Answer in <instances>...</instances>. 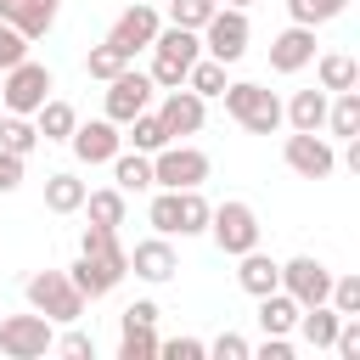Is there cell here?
<instances>
[{
  "label": "cell",
  "instance_id": "1",
  "mask_svg": "<svg viewBox=\"0 0 360 360\" xmlns=\"http://www.w3.org/2000/svg\"><path fill=\"white\" fill-rule=\"evenodd\" d=\"M146 51H152V73L146 79L158 90H174V84H186V68L202 56V39H197V28H174L169 22V28H158V39Z\"/></svg>",
  "mask_w": 360,
  "mask_h": 360
},
{
  "label": "cell",
  "instance_id": "2",
  "mask_svg": "<svg viewBox=\"0 0 360 360\" xmlns=\"http://www.w3.org/2000/svg\"><path fill=\"white\" fill-rule=\"evenodd\" d=\"M219 96H225V112H231L242 129H253V135H276V129H281V101H276V90L242 79V84H225Z\"/></svg>",
  "mask_w": 360,
  "mask_h": 360
},
{
  "label": "cell",
  "instance_id": "3",
  "mask_svg": "<svg viewBox=\"0 0 360 360\" xmlns=\"http://www.w3.org/2000/svg\"><path fill=\"white\" fill-rule=\"evenodd\" d=\"M22 292H28V304H34L45 321H62V326H73V321L84 315V292L68 281V270H34Z\"/></svg>",
  "mask_w": 360,
  "mask_h": 360
},
{
  "label": "cell",
  "instance_id": "4",
  "mask_svg": "<svg viewBox=\"0 0 360 360\" xmlns=\"http://www.w3.org/2000/svg\"><path fill=\"white\" fill-rule=\"evenodd\" d=\"M197 39H202V51L214 56V62H242V51H248V11L242 6H214V17L197 28Z\"/></svg>",
  "mask_w": 360,
  "mask_h": 360
},
{
  "label": "cell",
  "instance_id": "5",
  "mask_svg": "<svg viewBox=\"0 0 360 360\" xmlns=\"http://www.w3.org/2000/svg\"><path fill=\"white\" fill-rule=\"evenodd\" d=\"M51 84H56L51 68L22 56L17 68H6V79H0V101H6V112H22V118H28V112H39V101L51 96Z\"/></svg>",
  "mask_w": 360,
  "mask_h": 360
},
{
  "label": "cell",
  "instance_id": "6",
  "mask_svg": "<svg viewBox=\"0 0 360 360\" xmlns=\"http://www.w3.org/2000/svg\"><path fill=\"white\" fill-rule=\"evenodd\" d=\"M202 180H208V152L180 146V141H169V146L152 152V186L180 191V186H202Z\"/></svg>",
  "mask_w": 360,
  "mask_h": 360
},
{
  "label": "cell",
  "instance_id": "7",
  "mask_svg": "<svg viewBox=\"0 0 360 360\" xmlns=\"http://www.w3.org/2000/svg\"><path fill=\"white\" fill-rule=\"evenodd\" d=\"M208 236H214V248L219 253H248V248H259V214L248 208V202H219L214 214H208Z\"/></svg>",
  "mask_w": 360,
  "mask_h": 360
},
{
  "label": "cell",
  "instance_id": "8",
  "mask_svg": "<svg viewBox=\"0 0 360 360\" xmlns=\"http://www.w3.org/2000/svg\"><path fill=\"white\" fill-rule=\"evenodd\" d=\"M56 338H51V321L34 309V315H0V354L6 360H39L51 354Z\"/></svg>",
  "mask_w": 360,
  "mask_h": 360
},
{
  "label": "cell",
  "instance_id": "9",
  "mask_svg": "<svg viewBox=\"0 0 360 360\" xmlns=\"http://www.w3.org/2000/svg\"><path fill=\"white\" fill-rule=\"evenodd\" d=\"M281 158H287V169H292V174H304V180H326V174L338 169V152L326 146V135H321V129H292V135H287V146H281Z\"/></svg>",
  "mask_w": 360,
  "mask_h": 360
},
{
  "label": "cell",
  "instance_id": "10",
  "mask_svg": "<svg viewBox=\"0 0 360 360\" xmlns=\"http://www.w3.org/2000/svg\"><path fill=\"white\" fill-rule=\"evenodd\" d=\"M281 292H292L298 304H326V292H332V270H326L315 253H298V259L281 264Z\"/></svg>",
  "mask_w": 360,
  "mask_h": 360
},
{
  "label": "cell",
  "instance_id": "11",
  "mask_svg": "<svg viewBox=\"0 0 360 360\" xmlns=\"http://www.w3.org/2000/svg\"><path fill=\"white\" fill-rule=\"evenodd\" d=\"M152 90H158V84H152L146 73H135V68H124L118 79H107V118H112V124L124 129V124H129L135 112H146V101H152Z\"/></svg>",
  "mask_w": 360,
  "mask_h": 360
},
{
  "label": "cell",
  "instance_id": "12",
  "mask_svg": "<svg viewBox=\"0 0 360 360\" xmlns=\"http://www.w3.org/2000/svg\"><path fill=\"white\" fill-rule=\"evenodd\" d=\"M158 28H163V17H158L152 6H124L107 39H112V45H118V51H124V56L135 62V51H146V45L158 39Z\"/></svg>",
  "mask_w": 360,
  "mask_h": 360
},
{
  "label": "cell",
  "instance_id": "13",
  "mask_svg": "<svg viewBox=\"0 0 360 360\" xmlns=\"http://www.w3.org/2000/svg\"><path fill=\"white\" fill-rule=\"evenodd\" d=\"M68 146H73V158H79V163H112V152L124 146V135H118V124H112V118H90V124H73Z\"/></svg>",
  "mask_w": 360,
  "mask_h": 360
},
{
  "label": "cell",
  "instance_id": "14",
  "mask_svg": "<svg viewBox=\"0 0 360 360\" xmlns=\"http://www.w3.org/2000/svg\"><path fill=\"white\" fill-rule=\"evenodd\" d=\"M158 118H163V129H169V135H197V129H202V118H208V107H202V96H197V90L174 84V90H163Z\"/></svg>",
  "mask_w": 360,
  "mask_h": 360
},
{
  "label": "cell",
  "instance_id": "15",
  "mask_svg": "<svg viewBox=\"0 0 360 360\" xmlns=\"http://www.w3.org/2000/svg\"><path fill=\"white\" fill-rule=\"evenodd\" d=\"M309 62H315V28L292 22V28H281V34L270 39V68H276V73H298V68H309Z\"/></svg>",
  "mask_w": 360,
  "mask_h": 360
},
{
  "label": "cell",
  "instance_id": "16",
  "mask_svg": "<svg viewBox=\"0 0 360 360\" xmlns=\"http://www.w3.org/2000/svg\"><path fill=\"white\" fill-rule=\"evenodd\" d=\"M129 270H135L141 281H169V276L180 270V259H174L169 236H146V242H135V253H129Z\"/></svg>",
  "mask_w": 360,
  "mask_h": 360
},
{
  "label": "cell",
  "instance_id": "17",
  "mask_svg": "<svg viewBox=\"0 0 360 360\" xmlns=\"http://www.w3.org/2000/svg\"><path fill=\"white\" fill-rule=\"evenodd\" d=\"M0 22H11L28 39H45L51 22H56V6L51 0H0Z\"/></svg>",
  "mask_w": 360,
  "mask_h": 360
},
{
  "label": "cell",
  "instance_id": "18",
  "mask_svg": "<svg viewBox=\"0 0 360 360\" xmlns=\"http://www.w3.org/2000/svg\"><path fill=\"white\" fill-rule=\"evenodd\" d=\"M124 276H129V270H112V264H101V259H90V253H79V259L68 264V281H73L84 298H107Z\"/></svg>",
  "mask_w": 360,
  "mask_h": 360
},
{
  "label": "cell",
  "instance_id": "19",
  "mask_svg": "<svg viewBox=\"0 0 360 360\" xmlns=\"http://www.w3.org/2000/svg\"><path fill=\"white\" fill-rule=\"evenodd\" d=\"M236 281H242V292L264 298V292H276V287H281V264H276L270 253L248 248V253H236Z\"/></svg>",
  "mask_w": 360,
  "mask_h": 360
},
{
  "label": "cell",
  "instance_id": "20",
  "mask_svg": "<svg viewBox=\"0 0 360 360\" xmlns=\"http://www.w3.org/2000/svg\"><path fill=\"white\" fill-rule=\"evenodd\" d=\"M338 321H343V315H338L332 304H304V309H298V326H292V332H298V338H304L309 349H332V338H338Z\"/></svg>",
  "mask_w": 360,
  "mask_h": 360
},
{
  "label": "cell",
  "instance_id": "21",
  "mask_svg": "<svg viewBox=\"0 0 360 360\" xmlns=\"http://www.w3.org/2000/svg\"><path fill=\"white\" fill-rule=\"evenodd\" d=\"M315 73H321V90H326V96L360 84V62H354L349 51H321V56H315Z\"/></svg>",
  "mask_w": 360,
  "mask_h": 360
},
{
  "label": "cell",
  "instance_id": "22",
  "mask_svg": "<svg viewBox=\"0 0 360 360\" xmlns=\"http://www.w3.org/2000/svg\"><path fill=\"white\" fill-rule=\"evenodd\" d=\"M79 253H90V259H101V264H112V270H129V253L118 248V225H84Z\"/></svg>",
  "mask_w": 360,
  "mask_h": 360
},
{
  "label": "cell",
  "instance_id": "23",
  "mask_svg": "<svg viewBox=\"0 0 360 360\" xmlns=\"http://www.w3.org/2000/svg\"><path fill=\"white\" fill-rule=\"evenodd\" d=\"M298 309H304V304H298L292 292H281V287H276V292H264V298H259V326H264V332H276V338H287V332L298 326Z\"/></svg>",
  "mask_w": 360,
  "mask_h": 360
},
{
  "label": "cell",
  "instance_id": "24",
  "mask_svg": "<svg viewBox=\"0 0 360 360\" xmlns=\"http://www.w3.org/2000/svg\"><path fill=\"white\" fill-rule=\"evenodd\" d=\"M326 101H332L326 90H298V96L281 107V118H287L292 129H321V124H326Z\"/></svg>",
  "mask_w": 360,
  "mask_h": 360
},
{
  "label": "cell",
  "instance_id": "25",
  "mask_svg": "<svg viewBox=\"0 0 360 360\" xmlns=\"http://www.w3.org/2000/svg\"><path fill=\"white\" fill-rule=\"evenodd\" d=\"M112 180H118V191L129 197V191H146L152 186V158L146 152H112Z\"/></svg>",
  "mask_w": 360,
  "mask_h": 360
},
{
  "label": "cell",
  "instance_id": "26",
  "mask_svg": "<svg viewBox=\"0 0 360 360\" xmlns=\"http://www.w3.org/2000/svg\"><path fill=\"white\" fill-rule=\"evenodd\" d=\"M84 191L90 186L79 174H45V208L51 214H79L84 208Z\"/></svg>",
  "mask_w": 360,
  "mask_h": 360
},
{
  "label": "cell",
  "instance_id": "27",
  "mask_svg": "<svg viewBox=\"0 0 360 360\" xmlns=\"http://www.w3.org/2000/svg\"><path fill=\"white\" fill-rule=\"evenodd\" d=\"M321 129H332V135H360V90H338L332 101H326V124Z\"/></svg>",
  "mask_w": 360,
  "mask_h": 360
},
{
  "label": "cell",
  "instance_id": "28",
  "mask_svg": "<svg viewBox=\"0 0 360 360\" xmlns=\"http://www.w3.org/2000/svg\"><path fill=\"white\" fill-rule=\"evenodd\" d=\"M73 124H79V112L68 107V101H39V112H34V129H39V141H68L73 135Z\"/></svg>",
  "mask_w": 360,
  "mask_h": 360
},
{
  "label": "cell",
  "instance_id": "29",
  "mask_svg": "<svg viewBox=\"0 0 360 360\" xmlns=\"http://www.w3.org/2000/svg\"><path fill=\"white\" fill-rule=\"evenodd\" d=\"M124 129H129V135H124V141H129V146H135V152H146V158H152V152H158V146H169V141H174V135H169V129H163V118H158V112H135V118H129V124H124Z\"/></svg>",
  "mask_w": 360,
  "mask_h": 360
},
{
  "label": "cell",
  "instance_id": "30",
  "mask_svg": "<svg viewBox=\"0 0 360 360\" xmlns=\"http://www.w3.org/2000/svg\"><path fill=\"white\" fill-rule=\"evenodd\" d=\"M84 214H90V225H124L129 202L118 186H107V191H84Z\"/></svg>",
  "mask_w": 360,
  "mask_h": 360
},
{
  "label": "cell",
  "instance_id": "31",
  "mask_svg": "<svg viewBox=\"0 0 360 360\" xmlns=\"http://www.w3.org/2000/svg\"><path fill=\"white\" fill-rule=\"evenodd\" d=\"M208 214H214V202L202 197V186H180V236H202Z\"/></svg>",
  "mask_w": 360,
  "mask_h": 360
},
{
  "label": "cell",
  "instance_id": "32",
  "mask_svg": "<svg viewBox=\"0 0 360 360\" xmlns=\"http://www.w3.org/2000/svg\"><path fill=\"white\" fill-rule=\"evenodd\" d=\"M225 84H231V79H225V62H214V56H197V62L186 68V90H197L202 101H208V96H219Z\"/></svg>",
  "mask_w": 360,
  "mask_h": 360
},
{
  "label": "cell",
  "instance_id": "33",
  "mask_svg": "<svg viewBox=\"0 0 360 360\" xmlns=\"http://www.w3.org/2000/svg\"><path fill=\"white\" fill-rule=\"evenodd\" d=\"M0 146L17 152V158H28V152L39 146V129H34L22 112H6V118H0Z\"/></svg>",
  "mask_w": 360,
  "mask_h": 360
},
{
  "label": "cell",
  "instance_id": "34",
  "mask_svg": "<svg viewBox=\"0 0 360 360\" xmlns=\"http://www.w3.org/2000/svg\"><path fill=\"white\" fill-rule=\"evenodd\" d=\"M124 68H129V56H124V51H118L112 39H101V45H96L90 56H84V73H90V79H101V84H107V79H118Z\"/></svg>",
  "mask_w": 360,
  "mask_h": 360
},
{
  "label": "cell",
  "instance_id": "35",
  "mask_svg": "<svg viewBox=\"0 0 360 360\" xmlns=\"http://www.w3.org/2000/svg\"><path fill=\"white\" fill-rule=\"evenodd\" d=\"M146 219H152V231H158V236H180V191H163V186H158V197H152Z\"/></svg>",
  "mask_w": 360,
  "mask_h": 360
},
{
  "label": "cell",
  "instance_id": "36",
  "mask_svg": "<svg viewBox=\"0 0 360 360\" xmlns=\"http://www.w3.org/2000/svg\"><path fill=\"white\" fill-rule=\"evenodd\" d=\"M343 11H349V0H287V17L304 22V28L332 22V17H343Z\"/></svg>",
  "mask_w": 360,
  "mask_h": 360
},
{
  "label": "cell",
  "instance_id": "37",
  "mask_svg": "<svg viewBox=\"0 0 360 360\" xmlns=\"http://www.w3.org/2000/svg\"><path fill=\"white\" fill-rule=\"evenodd\" d=\"M152 354H158L152 326H118V360H152Z\"/></svg>",
  "mask_w": 360,
  "mask_h": 360
},
{
  "label": "cell",
  "instance_id": "38",
  "mask_svg": "<svg viewBox=\"0 0 360 360\" xmlns=\"http://www.w3.org/2000/svg\"><path fill=\"white\" fill-rule=\"evenodd\" d=\"M214 6H219V0H169V22H174V28H202V22L214 17Z\"/></svg>",
  "mask_w": 360,
  "mask_h": 360
},
{
  "label": "cell",
  "instance_id": "39",
  "mask_svg": "<svg viewBox=\"0 0 360 360\" xmlns=\"http://www.w3.org/2000/svg\"><path fill=\"white\" fill-rule=\"evenodd\" d=\"M326 304H332L338 315H360V276H332Z\"/></svg>",
  "mask_w": 360,
  "mask_h": 360
},
{
  "label": "cell",
  "instance_id": "40",
  "mask_svg": "<svg viewBox=\"0 0 360 360\" xmlns=\"http://www.w3.org/2000/svg\"><path fill=\"white\" fill-rule=\"evenodd\" d=\"M22 56H28V34H17L11 22H0V73H6V68H17Z\"/></svg>",
  "mask_w": 360,
  "mask_h": 360
},
{
  "label": "cell",
  "instance_id": "41",
  "mask_svg": "<svg viewBox=\"0 0 360 360\" xmlns=\"http://www.w3.org/2000/svg\"><path fill=\"white\" fill-rule=\"evenodd\" d=\"M208 354H214V360H248V354H253V343H248L242 332H219V338L208 343Z\"/></svg>",
  "mask_w": 360,
  "mask_h": 360
},
{
  "label": "cell",
  "instance_id": "42",
  "mask_svg": "<svg viewBox=\"0 0 360 360\" xmlns=\"http://www.w3.org/2000/svg\"><path fill=\"white\" fill-rule=\"evenodd\" d=\"M158 354H169V360H202L208 343H202V338H169V343H163V338H158Z\"/></svg>",
  "mask_w": 360,
  "mask_h": 360
},
{
  "label": "cell",
  "instance_id": "43",
  "mask_svg": "<svg viewBox=\"0 0 360 360\" xmlns=\"http://www.w3.org/2000/svg\"><path fill=\"white\" fill-rule=\"evenodd\" d=\"M118 326H158V304H152V298H135V304L118 315Z\"/></svg>",
  "mask_w": 360,
  "mask_h": 360
},
{
  "label": "cell",
  "instance_id": "44",
  "mask_svg": "<svg viewBox=\"0 0 360 360\" xmlns=\"http://www.w3.org/2000/svg\"><path fill=\"white\" fill-rule=\"evenodd\" d=\"M17 186H22V158L0 146V191H17Z\"/></svg>",
  "mask_w": 360,
  "mask_h": 360
},
{
  "label": "cell",
  "instance_id": "45",
  "mask_svg": "<svg viewBox=\"0 0 360 360\" xmlns=\"http://www.w3.org/2000/svg\"><path fill=\"white\" fill-rule=\"evenodd\" d=\"M253 354H259V360H292V343H287V338H276V332H264V343H259Z\"/></svg>",
  "mask_w": 360,
  "mask_h": 360
},
{
  "label": "cell",
  "instance_id": "46",
  "mask_svg": "<svg viewBox=\"0 0 360 360\" xmlns=\"http://www.w3.org/2000/svg\"><path fill=\"white\" fill-rule=\"evenodd\" d=\"M56 349H62V354H73V360H90V354H96V343H90L84 332H68V338H62Z\"/></svg>",
  "mask_w": 360,
  "mask_h": 360
},
{
  "label": "cell",
  "instance_id": "47",
  "mask_svg": "<svg viewBox=\"0 0 360 360\" xmlns=\"http://www.w3.org/2000/svg\"><path fill=\"white\" fill-rule=\"evenodd\" d=\"M343 163L360 174V135H349V146H343Z\"/></svg>",
  "mask_w": 360,
  "mask_h": 360
},
{
  "label": "cell",
  "instance_id": "48",
  "mask_svg": "<svg viewBox=\"0 0 360 360\" xmlns=\"http://www.w3.org/2000/svg\"><path fill=\"white\" fill-rule=\"evenodd\" d=\"M225 6H242V11H248V6H253V0H225Z\"/></svg>",
  "mask_w": 360,
  "mask_h": 360
},
{
  "label": "cell",
  "instance_id": "49",
  "mask_svg": "<svg viewBox=\"0 0 360 360\" xmlns=\"http://www.w3.org/2000/svg\"><path fill=\"white\" fill-rule=\"evenodd\" d=\"M51 6H56V0H51Z\"/></svg>",
  "mask_w": 360,
  "mask_h": 360
}]
</instances>
